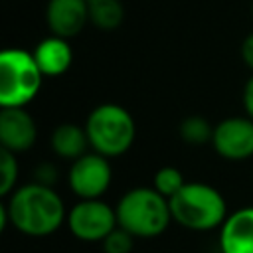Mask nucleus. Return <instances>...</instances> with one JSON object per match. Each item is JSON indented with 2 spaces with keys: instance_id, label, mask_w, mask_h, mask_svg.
<instances>
[{
  "instance_id": "nucleus-1",
  "label": "nucleus",
  "mask_w": 253,
  "mask_h": 253,
  "mask_svg": "<svg viewBox=\"0 0 253 253\" xmlns=\"http://www.w3.org/2000/svg\"><path fill=\"white\" fill-rule=\"evenodd\" d=\"M0 227L12 223L24 235L45 237L61 227L67 219V210L61 196L51 188L38 182L16 188L4 206H0Z\"/></svg>"
},
{
  "instance_id": "nucleus-2",
  "label": "nucleus",
  "mask_w": 253,
  "mask_h": 253,
  "mask_svg": "<svg viewBox=\"0 0 253 253\" xmlns=\"http://www.w3.org/2000/svg\"><path fill=\"white\" fill-rule=\"evenodd\" d=\"M119 227L132 237H156L166 231L172 219L170 200L150 188L128 190L115 206Z\"/></svg>"
},
{
  "instance_id": "nucleus-3",
  "label": "nucleus",
  "mask_w": 253,
  "mask_h": 253,
  "mask_svg": "<svg viewBox=\"0 0 253 253\" xmlns=\"http://www.w3.org/2000/svg\"><path fill=\"white\" fill-rule=\"evenodd\" d=\"M172 219L194 231L221 227L227 219V204L221 192L204 182H186V186L170 198Z\"/></svg>"
},
{
  "instance_id": "nucleus-4",
  "label": "nucleus",
  "mask_w": 253,
  "mask_h": 253,
  "mask_svg": "<svg viewBox=\"0 0 253 253\" xmlns=\"http://www.w3.org/2000/svg\"><path fill=\"white\" fill-rule=\"evenodd\" d=\"M85 130L93 152L107 158L125 154L136 136L132 115L117 103H103L95 107L85 121Z\"/></svg>"
},
{
  "instance_id": "nucleus-5",
  "label": "nucleus",
  "mask_w": 253,
  "mask_h": 253,
  "mask_svg": "<svg viewBox=\"0 0 253 253\" xmlns=\"http://www.w3.org/2000/svg\"><path fill=\"white\" fill-rule=\"evenodd\" d=\"M43 73L34 53L22 47H10L0 53V105L26 107L42 89Z\"/></svg>"
},
{
  "instance_id": "nucleus-6",
  "label": "nucleus",
  "mask_w": 253,
  "mask_h": 253,
  "mask_svg": "<svg viewBox=\"0 0 253 253\" xmlns=\"http://www.w3.org/2000/svg\"><path fill=\"white\" fill-rule=\"evenodd\" d=\"M69 231L79 241L87 243H103V239L119 227L117 211L107 202L99 200H79L69 211L65 219Z\"/></svg>"
},
{
  "instance_id": "nucleus-7",
  "label": "nucleus",
  "mask_w": 253,
  "mask_h": 253,
  "mask_svg": "<svg viewBox=\"0 0 253 253\" xmlns=\"http://www.w3.org/2000/svg\"><path fill=\"white\" fill-rule=\"evenodd\" d=\"M113 182V168L107 156L87 152L71 162L67 184L79 200H99Z\"/></svg>"
},
{
  "instance_id": "nucleus-8",
  "label": "nucleus",
  "mask_w": 253,
  "mask_h": 253,
  "mask_svg": "<svg viewBox=\"0 0 253 253\" xmlns=\"http://www.w3.org/2000/svg\"><path fill=\"white\" fill-rule=\"evenodd\" d=\"M213 150L225 160H247L253 156V119L227 117L213 126Z\"/></svg>"
},
{
  "instance_id": "nucleus-9",
  "label": "nucleus",
  "mask_w": 253,
  "mask_h": 253,
  "mask_svg": "<svg viewBox=\"0 0 253 253\" xmlns=\"http://www.w3.org/2000/svg\"><path fill=\"white\" fill-rule=\"evenodd\" d=\"M38 126L26 107H2L0 111V142L4 150L14 154L26 152L36 144Z\"/></svg>"
},
{
  "instance_id": "nucleus-10",
  "label": "nucleus",
  "mask_w": 253,
  "mask_h": 253,
  "mask_svg": "<svg viewBox=\"0 0 253 253\" xmlns=\"http://www.w3.org/2000/svg\"><path fill=\"white\" fill-rule=\"evenodd\" d=\"M45 22L51 36L73 38L89 22V2L87 0H49L45 8Z\"/></svg>"
},
{
  "instance_id": "nucleus-11",
  "label": "nucleus",
  "mask_w": 253,
  "mask_h": 253,
  "mask_svg": "<svg viewBox=\"0 0 253 253\" xmlns=\"http://www.w3.org/2000/svg\"><path fill=\"white\" fill-rule=\"evenodd\" d=\"M221 253H253V206L227 215L219 233Z\"/></svg>"
},
{
  "instance_id": "nucleus-12",
  "label": "nucleus",
  "mask_w": 253,
  "mask_h": 253,
  "mask_svg": "<svg viewBox=\"0 0 253 253\" xmlns=\"http://www.w3.org/2000/svg\"><path fill=\"white\" fill-rule=\"evenodd\" d=\"M32 53L43 77L63 75L71 67V61H73V51H71L69 42L59 36L43 38Z\"/></svg>"
},
{
  "instance_id": "nucleus-13",
  "label": "nucleus",
  "mask_w": 253,
  "mask_h": 253,
  "mask_svg": "<svg viewBox=\"0 0 253 253\" xmlns=\"http://www.w3.org/2000/svg\"><path fill=\"white\" fill-rule=\"evenodd\" d=\"M89 146L91 144L85 126H79L75 123H61L51 132V148L59 158H67L73 162L87 154Z\"/></svg>"
},
{
  "instance_id": "nucleus-14",
  "label": "nucleus",
  "mask_w": 253,
  "mask_h": 253,
  "mask_svg": "<svg viewBox=\"0 0 253 253\" xmlns=\"http://www.w3.org/2000/svg\"><path fill=\"white\" fill-rule=\"evenodd\" d=\"M125 8L119 0H93L89 2V22L99 30H115L123 24Z\"/></svg>"
},
{
  "instance_id": "nucleus-15",
  "label": "nucleus",
  "mask_w": 253,
  "mask_h": 253,
  "mask_svg": "<svg viewBox=\"0 0 253 253\" xmlns=\"http://www.w3.org/2000/svg\"><path fill=\"white\" fill-rule=\"evenodd\" d=\"M180 138L186 144L202 146L206 142H211V138H213V126L204 117H198V115L186 117L180 123Z\"/></svg>"
},
{
  "instance_id": "nucleus-16",
  "label": "nucleus",
  "mask_w": 253,
  "mask_h": 253,
  "mask_svg": "<svg viewBox=\"0 0 253 253\" xmlns=\"http://www.w3.org/2000/svg\"><path fill=\"white\" fill-rule=\"evenodd\" d=\"M184 186H186L184 174L176 166H162L156 170V174L152 178V188L168 200L174 198Z\"/></svg>"
},
{
  "instance_id": "nucleus-17",
  "label": "nucleus",
  "mask_w": 253,
  "mask_h": 253,
  "mask_svg": "<svg viewBox=\"0 0 253 253\" xmlns=\"http://www.w3.org/2000/svg\"><path fill=\"white\" fill-rule=\"evenodd\" d=\"M18 160H16V154L10 152V150H0V176H2V182H0V194L2 196H10L14 190H16V182H18Z\"/></svg>"
},
{
  "instance_id": "nucleus-18",
  "label": "nucleus",
  "mask_w": 253,
  "mask_h": 253,
  "mask_svg": "<svg viewBox=\"0 0 253 253\" xmlns=\"http://www.w3.org/2000/svg\"><path fill=\"white\" fill-rule=\"evenodd\" d=\"M103 251L105 253H130L132 251V245H134V237L123 229V227H117L113 229L105 239H103Z\"/></svg>"
},
{
  "instance_id": "nucleus-19",
  "label": "nucleus",
  "mask_w": 253,
  "mask_h": 253,
  "mask_svg": "<svg viewBox=\"0 0 253 253\" xmlns=\"http://www.w3.org/2000/svg\"><path fill=\"white\" fill-rule=\"evenodd\" d=\"M38 184H43V186H51L53 188V182H55V168L51 164H42L38 168Z\"/></svg>"
},
{
  "instance_id": "nucleus-20",
  "label": "nucleus",
  "mask_w": 253,
  "mask_h": 253,
  "mask_svg": "<svg viewBox=\"0 0 253 253\" xmlns=\"http://www.w3.org/2000/svg\"><path fill=\"white\" fill-rule=\"evenodd\" d=\"M243 107L249 119H253V75L247 79L245 87H243Z\"/></svg>"
},
{
  "instance_id": "nucleus-21",
  "label": "nucleus",
  "mask_w": 253,
  "mask_h": 253,
  "mask_svg": "<svg viewBox=\"0 0 253 253\" xmlns=\"http://www.w3.org/2000/svg\"><path fill=\"white\" fill-rule=\"evenodd\" d=\"M241 57H243V61L247 63V67H251L253 69V32L243 40V43H241Z\"/></svg>"
},
{
  "instance_id": "nucleus-22",
  "label": "nucleus",
  "mask_w": 253,
  "mask_h": 253,
  "mask_svg": "<svg viewBox=\"0 0 253 253\" xmlns=\"http://www.w3.org/2000/svg\"><path fill=\"white\" fill-rule=\"evenodd\" d=\"M251 12H253V6H251Z\"/></svg>"
},
{
  "instance_id": "nucleus-23",
  "label": "nucleus",
  "mask_w": 253,
  "mask_h": 253,
  "mask_svg": "<svg viewBox=\"0 0 253 253\" xmlns=\"http://www.w3.org/2000/svg\"><path fill=\"white\" fill-rule=\"evenodd\" d=\"M87 2H93V0H87Z\"/></svg>"
}]
</instances>
